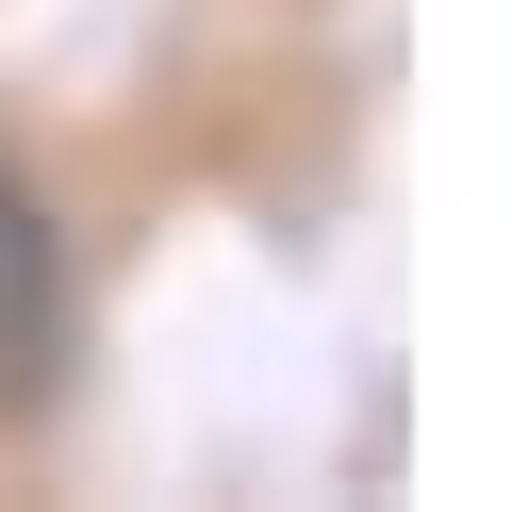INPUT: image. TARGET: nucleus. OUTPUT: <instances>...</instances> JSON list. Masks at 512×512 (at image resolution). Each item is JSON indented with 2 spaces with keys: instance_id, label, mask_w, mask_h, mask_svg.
<instances>
[{
  "instance_id": "obj_1",
  "label": "nucleus",
  "mask_w": 512,
  "mask_h": 512,
  "mask_svg": "<svg viewBox=\"0 0 512 512\" xmlns=\"http://www.w3.org/2000/svg\"><path fill=\"white\" fill-rule=\"evenodd\" d=\"M34 347H50V248H34V215L0 199V380H34Z\"/></svg>"
}]
</instances>
